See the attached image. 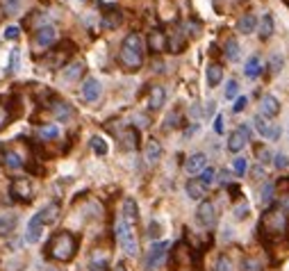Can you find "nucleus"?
<instances>
[{
	"label": "nucleus",
	"mask_w": 289,
	"mask_h": 271,
	"mask_svg": "<svg viewBox=\"0 0 289 271\" xmlns=\"http://www.w3.org/2000/svg\"><path fill=\"white\" fill-rule=\"evenodd\" d=\"M193 262V255H192V249L185 244H176V249L171 251V267L173 271L182 269V271H187L189 267H192Z\"/></svg>",
	"instance_id": "nucleus-7"
},
{
	"label": "nucleus",
	"mask_w": 289,
	"mask_h": 271,
	"mask_svg": "<svg viewBox=\"0 0 289 271\" xmlns=\"http://www.w3.org/2000/svg\"><path fill=\"white\" fill-rule=\"evenodd\" d=\"M257 233L262 237L264 244H278L289 235V214L283 207L273 205L262 214L260 223H257Z\"/></svg>",
	"instance_id": "nucleus-1"
},
{
	"label": "nucleus",
	"mask_w": 289,
	"mask_h": 271,
	"mask_svg": "<svg viewBox=\"0 0 289 271\" xmlns=\"http://www.w3.org/2000/svg\"><path fill=\"white\" fill-rule=\"evenodd\" d=\"M260 71H262V62H260V57L253 55L251 60L246 62V66H244V73H246L248 78H257L260 76Z\"/></svg>",
	"instance_id": "nucleus-33"
},
{
	"label": "nucleus",
	"mask_w": 289,
	"mask_h": 271,
	"mask_svg": "<svg viewBox=\"0 0 289 271\" xmlns=\"http://www.w3.org/2000/svg\"><path fill=\"white\" fill-rule=\"evenodd\" d=\"M18 37V27L16 25H9L5 30V39H16Z\"/></svg>",
	"instance_id": "nucleus-51"
},
{
	"label": "nucleus",
	"mask_w": 289,
	"mask_h": 271,
	"mask_svg": "<svg viewBox=\"0 0 289 271\" xmlns=\"http://www.w3.org/2000/svg\"><path fill=\"white\" fill-rule=\"evenodd\" d=\"M219 180H221V182H223V184H228V171H221Z\"/></svg>",
	"instance_id": "nucleus-57"
},
{
	"label": "nucleus",
	"mask_w": 289,
	"mask_h": 271,
	"mask_svg": "<svg viewBox=\"0 0 289 271\" xmlns=\"http://www.w3.org/2000/svg\"><path fill=\"white\" fill-rule=\"evenodd\" d=\"M2 164H5L9 171H18V169H23V160H21V155H18L16 151H5V153H2Z\"/></svg>",
	"instance_id": "nucleus-27"
},
{
	"label": "nucleus",
	"mask_w": 289,
	"mask_h": 271,
	"mask_svg": "<svg viewBox=\"0 0 289 271\" xmlns=\"http://www.w3.org/2000/svg\"><path fill=\"white\" fill-rule=\"evenodd\" d=\"M73 50H75L73 41H62L55 50H50L53 57H48V69H62V66L69 62L71 55H73Z\"/></svg>",
	"instance_id": "nucleus-6"
},
{
	"label": "nucleus",
	"mask_w": 289,
	"mask_h": 271,
	"mask_svg": "<svg viewBox=\"0 0 289 271\" xmlns=\"http://www.w3.org/2000/svg\"><path fill=\"white\" fill-rule=\"evenodd\" d=\"M246 107V96H239L235 98V105H232V112H241V109Z\"/></svg>",
	"instance_id": "nucleus-49"
},
{
	"label": "nucleus",
	"mask_w": 289,
	"mask_h": 271,
	"mask_svg": "<svg viewBox=\"0 0 289 271\" xmlns=\"http://www.w3.org/2000/svg\"><path fill=\"white\" fill-rule=\"evenodd\" d=\"M50 109H53L57 121H69L71 116H73V107H71L69 103H64V100H55V103L50 105Z\"/></svg>",
	"instance_id": "nucleus-24"
},
{
	"label": "nucleus",
	"mask_w": 289,
	"mask_h": 271,
	"mask_svg": "<svg viewBox=\"0 0 289 271\" xmlns=\"http://www.w3.org/2000/svg\"><path fill=\"white\" fill-rule=\"evenodd\" d=\"M146 160H148V164H155L157 160L162 158V146L157 139H148L146 141Z\"/></svg>",
	"instance_id": "nucleus-26"
},
{
	"label": "nucleus",
	"mask_w": 289,
	"mask_h": 271,
	"mask_svg": "<svg viewBox=\"0 0 289 271\" xmlns=\"http://www.w3.org/2000/svg\"><path fill=\"white\" fill-rule=\"evenodd\" d=\"M43 219H41V214H34L30 221H27V233H25V242L27 244H37L39 239H41V235H43Z\"/></svg>",
	"instance_id": "nucleus-13"
},
{
	"label": "nucleus",
	"mask_w": 289,
	"mask_h": 271,
	"mask_svg": "<svg viewBox=\"0 0 289 271\" xmlns=\"http://www.w3.org/2000/svg\"><path fill=\"white\" fill-rule=\"evenodd\" d=\"M221 80H223V66H221V64H209L207 66V85H209V87H216Z\"/></svg>",
	"instance_id": "nucleus-30"
},
{
	"label": "nucleus",
	"mask_w": 289,
	"mask_h": 271,
	"mask_svg": "<svg viewBox=\"0 0 289 271\" xmlns=\"http://www.w3.org/2000/svg\"><path fill=\"white\" fill-rule=\"evenodd\" d=\"M260 260H253V258H248V260H244V271H260Z\"/></svg>",
	"instance_id": "nucleus-46"
},
{
	"label": "nucleus",
	"mask_w": 289,
	"mask_h": 271,
	"mask_svg": "<svg viewBox=\"0 0 289 271\" xmlns=\"http://www.w3.org/2000/svg\"><path fill=\"white\" fill-rule=\"evenodd\" d=\"M214 271H235V269H232V260L228 258V255H221L219 260H216Z\"/></svg>",
	"instance_id": "nucleus-39"
},
{
	"label": "nucleus",
	"mask_w": 289,
	"mask_h": 271,
	"mask_svg": "<svg viewBox=\"0 0 289 271\" xmlns=\"http://www.w3.org/2000/svg\"><path fill=\"white\" fill-rule=\"evenodd\" d=\"M114 230H116V239H118V244H121V249L125 251V255L137 258V255H139V242H137V235H134V226L125 223L123 219L118 217Z\"/></svg>",
	"instance_id": "nucleus-4"
},
{
	"label": "nucleus",
	"mask_w": 289,
	"mask_h": 271,
	"mask_svg": "<svg viewBox=\"0 0 289 271\" xmlns=\"http://www.w3.org/2000/svg\"><path fill=\"white\" fill-rule=\"evenodd\" d=\"M200 182L205 184V187H207V184H212L216 180V169H212V167H205L203 171H200Z\"/></svg>",
	"instance_id": "nucleus-37"
},
{
	"label": "nucleus",
	"mask_w": 289,
	"mask_h": 271,
	"mask_svg": "<svg viewBox=\"0 0 289 271\" xmlns=\"http://www.w3.org/2000/svg\"><path fill=\"white\" fill-rule=\"evenodd\" d=\"M273 184H264V189H262V201L264 203H269V201H271V198H273Z\"/></svg>",
	"instance_id": "nucleus-50"
},
{
	"label": "nucleus",
	"mask_w": 289,
	"mask_h": 271,
	"mask_svg": "<svg viewBox=\"0 0 289 271\" xmlns=\"http://www.w3.org/2000/svg\"><path fill=\"white\" fill-rule=\"evenodd\" d=\"M59 212H62V207H59L57 201L48 203V205L43 207V210H39V214H41L43 219V226H50V223H55L59 219Z\"/></svg>",
	"instance_id": "nucleus-23"
},
{
	"label": "nucleus",
	"mask_w": 289,
	"mask_h": 271,
	"mask_svg": "<svg viewBox=\"0 0 289 271\" xmlns=\"http://www.w3.org/2000/svg\"><path fill=\"white\" fill-rule=\"evenodd\" d=\"M280 112V103L278 98L271 96V93H267V96L260 98V116H264V119H273V116H278Z\"/></svg>",
	"instance_id": "nucleus-16"
},
{
	"label": "nucleus",
	"mask_w": 289,
	"mask_h": 271,
	"mask_svg": "<svg viewBox=\"0 0 289 271\" xmlns=\"http://www.w3.org/2000/svg\"><path fill=\"white\" fill-rule=\"evenodd\" d=\"M225 130V116L223 114H216V119H214V132L216 135H223Z\"/></svg>",
	"instance_id": "nucleus-44"
},
{
	"label": "nucleus",
	"mask_w": 289,
	"mask_h": 271,
	"mask_svg": "<svg viewBox=\"0 0 289 271\" xmlns=\"http://www.w3.org/2000/svg\"><path fill=\"white\" fill-rule=\"evenodd\" d=\"M164 100H166V89L162 87V85L150 87V93H148V109H150V112H157V109H162Z\"/></svg>",
	"instance_id": "nucleus-17"
},
{
	"label": "nucleus",
	"mask_w": 289,
	"mask_h": 271,
	"mask_svg": "<svg viewBox=\"0 0 289 271\" xmlns=\"http://www.w3.org/2000/svg\"><path fill=\"white\" fill-rule=\"evenodd\" d=\"M178 121H180V114H178V112H171V114H169V116L164 119V130H173V128H178V125H180Z\"/></svg>",
	"instance_id": "nucleus-40"
},
{
	"label": "nucleus",
	"mask_w": 289,
	"mask_h": 271,
	"mask_svg": "<svg viewBox=\"0 0 289 271\" xmlns=\"http://www.w3.org/2000/svg\"><path fill=\"white\" fill-rule=\"evenodd\" d=\"M82 73H85V62H73V64L66 66L64 78H66L69 82H75L78 78H82Z\"/></svg>",
	"instance_id": "nucleus-31"
},
{
	"label": "nucleus",
	"mask_w": 289,
	"mask_h": 271,
	"mask_svg": "<svg viewBox=\"0 0 289 271\" xmlns=\"http://www.w3.org/2000/svg\"><path fill=\"white\" fill-rule=\"evenodd\" d=\"M118 62L125 71H139L144 64V41L137 32H130L121 41V53H118Z\"/></svg>",
	"instance_id": "nucleus-3"
},
{
	"label": "nucleus",
	"mask_w": 289,
	"mask_h": 271,
	"mask_svg": "<svg viewBox=\"0 0 289 271\" xmlns=\"http://www.w3.org/2000/svg\"><path fill=\"white\" fill-rule=\"evenodd\" d=\"M253 123H255L257 132H260L264 139H278V137H280V125L278 123H269V121L264 119V116H260V114L255 116Z\"/></svg>",
	"instance_id": "nucleus-15"
},
{
	"label": "nucleus",
	"mask_w": 289,
	"mask_h": 271,
	"mask_svg": "<svg viewBox=\"0 0 289 271\" xmlns=\"http://www.w3.org/2000/svg\"><path fill=\"white\" fill-rule=\"evenodd\" d=\"M273 162H276V167H278V169H289V158L285 155V153H278V155L273 158Z\"/></svg>",
	"instance_id": "nucleus-45"
},
{
	"label": "nucleus",
	"mask_w": 289,
	"mask_h": 271,
	"mask_svg": "<svg viewBox=\"0 0 289 271\" xmlns=\"http://www.w3.org/2000/svg\"><path fill=\"white\" fill-rule=\"evenodd\" d=\"M257 158H260V162H262V164H267V162H271V160H273V153L269 151L267 146H262V148H257Z\"/></svg>",
	"instance_id": "nucleus-41"
},
{
	"label": "nucleus",
	"mask_w": 289,
	"mask_h": 271,
	"mask_svg": "<svg viewBox=\"0 0 289 271\" xmlns=\"http://www.w3.org/2000/svg\"><path fill=\"white\" fill-rule=\"evenodd\" d=\"M57 135H59V128L55 123H46V125H41V128H39V137H41L43 141L57 139Z\"/></svg>",
	"instance_id": "nucleus-34"
},
{
	"label": "nucleus",
	"mask_w": 289,
	"mask_h": 271,
	"mask_svg": "<svg viewBox=\"0 0 289 271\" xmlns=\"http://www.w3.org/2000/svg\"><path fill=\"white\" fill-rule=\"evenodd\" d=\"M196 221L200 223L203 228H214L216 223V207L212 201H203L196 210Z\"/></svg>",
	"instance_id": "nucleus-9"
},
{
	"label": "nucleus",
	"mask_w": 289,
	"mask_h": 271,
	"mask_svg": "<svg viewBox=\"0 0 289 271\" xmlns=\"http://www.w3.org/2000/svg\"><path fill=\"white\" fill-rule=\"evenodd\" d=\"M166 255H169V242H155V244L148 249L144 260V269L146 271H157L162 265H164Z\"/></svg>",
	"instance_id": "nucleus-5"
},
{
	"label": "nucleus",
	"mask_w": 289,
	"mask_h": 271,
	"mask_svg": "<svg viewBox=\"0 0 289 271\" xmlns=\"http://www.w3.org/2000/svg\"><path fill=\"white\" fill-rule=\"evenodd\" d=\"M18 57H21V53H18V50H14V53H11V57H9V71H14V73L18 71Z\"/></svg>",
	"instance_id": "nucleus-48"
},
{
	"label": "nucleus",
	"mask_w": 289,
	"mask_h": 271,
	"mask_svg": "<svg viewBox=\"0 0 289 271\" xmlns=\"http://www.w3.org/2000/svg\"><path fill=\"white\" fill-rule=\"evenodd\" d=\"M123 148H128V151L139 148V132H137V128H125V132H123Z\"/></svg>",
	"instance_id": "nucleus-29"
},
{
	"label": "nucleus",
	"mask_w": 289,
	"mask_h": 271,
	"mask_svg": "<svg viewBox=\"0 0 289 271\" xmlns=\"http://www.w3.org/2000/svg\"><path fill=\"white\" fill-rule=\"evenodd\" d=\"M9 191H11V198H16V201H21V203L32 201V184H30L27 178H16L11 182Z\"/></svg>",
	"instance_id": "nucleus-8"
},
{
	"label": "nucleus",
	"mask_w": 289,
	"mask_h": 271,
	"mask_svg": "<svg viewBox=\"0 0 289 271\" xmlns=\"http://www.w3.org/2000/svg\"><path fill=\"white\" fill-rule=\"evenodd\" d=\"M248 137H251V130H248L246 125H241V128H237L235 132H232L230 137H228V151L232 153H239L241 148L248 144Z\"/></svg>",
	"instance_id": "nucleus-12"
},
{
	"label": "nucleus",
	"mask_w": 289,
	"mask_h": 271,
	"mask_svg": "<svg viewBox=\"0 0 289 271\" xmlns=\"http://www.w3.org/2000/svg\"><path fill=\"white\" fill-rule=\"evenodd\" d=\"M114 271H128V269H125V265H123V262H118V265L114 267Z\"/></svg>",
	"instance_id": "nucleus-58"
},
{
	"label": "nucleus",
	"mask_w": 289,
	"mask_h": 271,
	"mask_svg": "<svg viewBox=\"0 0 289 271\" xmlns=\"http://www.w3.org/2000/svg\"><path fill=\"white\" fill-rule=\"evenodd\" d=\"M16 223H18L16 214H2V217H0V237H5V235L14 233Z\"/></svg>",
	"instance_id": "nucleus-28"
},
{
	"label": "nucleus",
	"mask_w": 289,
	"mask_h": 271,
	"mask_svg": "<svg viewBox=\"0 0 289 271\" xmlns=\"http://www.w3.org/2000/svg\"><path fill=\"white\" fill-rule=\"evenodd\" d=\"M91 148L96 155H107V144L102 137H91Z\"/></svg>",
	"instance_id": "nucleus-36"
},
{
	"label": "nucleus",
	"mask_w": 289,
	"mask_h": 271,
	"mask_svg": "<svg viewBox=\"0 0 289 271\" xmlns=\"http://www.w3.org/2000/svg\"><path fill=\"white\" fill-rule=\"evenodd\" d=\"M255 25H257V18L253 16V14H244V16L239 18V32L241 34L255 32Z\"/></svg>",
	"instance_id": "nucleus-32"
},
{
	"label": "nucleus",
	"mask_w": 289,
	"mask_h": 271,
	"mask_svg": "<svg viewBox=\"0 0 289 271\" xmlns=\"http://www.w3.org/2000/svg\"><path fill=\"white\" fill-rule=\"evenodd\" d=\"M280 66H283V60L273 55V57H271V71H273V73H278V71H280Z\"/></svg>",
	"instance_id": "nucleus-52"
},
{
	"label": "nucleus",
	"mask_w": 289,
	"mask_h": 271,
	"mask_svg": "<svg viewBox=\"0 0 289 271\" xmlns=\"http://www.w3.org/2000/svg\"><path fill=\"white\" fill-rule=\"evenodd\" d=\"M257 34H260V39L262 41H267V39L273 37V32H276V23H273V16L271 14H264L262 18H260V23H257Z\"/></svg>",
	"instance_id": "nucleus-19"
},
{
	"label": "nucleus",
	"mask_w": 289,
	"mask_h": 271,
	"mask_svg": "<svg viewBox=\"0 0 289 271\" xmlns=\"http://www.w3.org/2000/svg\"><path fill=\"white\" fill-rule=\"evenodd\" d=\"M57 39V27L55 25H41L34 32V44L41 46V48H50V44H55Z\"/></svg>",
	"instance_id": "nucleus-14"
},
{
	"label": "nucleus",
	"mask_w": 289,
	"mask_h": 271,
	"mask_svg": "<svg viewBox=\"0 0 289 271\" xmlns=\"http://www.w3.org/2000/svg\"><path fill=\"white\" fill-rule=\"evenodd\" d=\"M185 46H187V37H185L180 30H178V32L166 34V48L171 50V53H182Z\"/></svg>",
	"instance_id": "nucleus-21"
},
{
	"label": "nucleus",
	"mask_w": 289,
	"mask_h": 271,
	"mask_svg": "<svg viewBox=\"0 0 289 271\" xmlns=\"http://www.w3.org/2000/svg\"><path fill=\"white\" fill-rule=\"evenodd\" d=\"M123 23V11L118 9L116 5H102V27L114 30Z\"/></svg>",
	"instance_id": "nucleus-11"
},
{
	"label": "nucleus",
	"mask_w": 289,
	"mask_h": 271,
	"mask_svg": "<svg viewBox=\"0 0 289 271\" xmlns=\"http://www.w3.org/2000/svg\"><path fill=\"white\" fill-rule=\"evenodd\" d=\"M246 169H248V162H246V158H235V162H232V171H235L237 176H244L246 174Z\"/></svg>",
	"instance_id": "nucleus-38"
},
{
	"label": "nucleus",
	"mask_w": 289,
	"mask_h": 271,
	"mask_svg": "<svg viewBox=\"0 0 289 271\" xmlns=\"http://www.w3.org/2000/svg\"><path fill=\"white\" fill-rule=\"evenodd\" d=\"M276 189H278V194H289V176H285V178H278V182H276Z\"/></svg>",
	"instance_id": "nucleus-43"
},
{
	"label": "nucleus",
	"mask_w": 289,
	"mask_h": 271,
	"mask_svg": "<svg viewBox=\"0 0 289 271\" xmlns=\"http://www.w3.org/2000/svg\"><path fill=\"white\" fill-rule=\"evenodd\" d=\"M225 57L230 62H235L237 57H239V46H237L235 39H228V41H225Z\"/></svg>",
	"instance_id": "nucleus-35"
},
{
	"label": "nucleus",
	"mask_w": 289,
	"mask_h": 271,
	"mask_svg": "<svg viewBox=\"0 0 289 271\" xmlns=\"http://www.w3.org/2000/svg\"><path fill=\"white\" fill-rule=\"evenodd\" d=\"M78 246H80V239L75 233H69V230H59L55 233L53 237L48 239V244H46V253L48 258L57 262H69L73 260V255L78 253Z\"/></svg>",
	"instance_id": "nucleus-2"
},
{
	"label": "nucleus",
	"mask_w": 289,
	"mask_h": 271,
	"mask_svg": "<svg viewBox=\"0 0 289 271\" xmlns=\"http://www.w3.org/2000/svg\"><path fill=\"white\" fill-rule=\"evenodd\" d=\"M251 174H253V178H257V180H262L264 176H267L262 167H253V169H251Z\"/></svg>",
	"instance_id": "nucleus-53"
},
{
	"label": "nucleus",
	"mask_w": 289,
	"mask_h": 271,
	"mask_svg": "<svg viewBox=\"0 0 289 271\" xmlns=\"http://www.w3.org/2000/svg\"><path fill=\"white\" fill-rule=\"evenodd\" d=\"M185 191H187L189 198H193V201H203L205 198V184L200 182V180H189L187 187H185Z\"/></svg>",
	"instance_id": "nucleus-25"
},
{
	"label": "nucleus",
	"mask_w": 289,
	"mask_h": 271,
	"mask_svg": "<svg viewBox=\"0 0 289 271\" xmlns=\"http://www.w3.org/2000/svg\"><path fill=\"white\" fill-rule=\"evenodd\" d=\"M16 7H18V0H9V2H7V9H16Z\"/></svg>",
	"instance_id": "nucleus-56"
},
{
	"label": "nucleus",
	"mask_w": 289,
	"mask_h": 271,
	"mask_svg": "<svg viewBox=\"0 0 289 271\" xmlns=\"http://www.w3.org/2000/svg\"><path fill=\"white\" fill-rule=\"evenodd\" d=\"M285 2H287V5H289V0H285Z\"/></svg>",
	"instance_id": "nucleus-59"
},
{
	"label": "nucleus",
	"mask_w": 289,
	"mask_h": 271,
	"mask_svg": "<svg viewBox=\"0 0 289 271\" xmlns=\"http://www.w3.org/2000/svg\"><path fill=\"white\" fill-rule=\"evenodd\" d=\"M100 93H102V87H100V82H98L96 78H87V80L82 82V87H80L82 100H87V103H96L98 98H100Z\"/></svg>",
	"instance_id": "nucleus-10"
},
{
	"label": "nucleus",
	"mask_w": 289,
	"mask_h": 271,
	"mask_svg": "<svg viewBox=\"0 0 289 271\" xmlns=\"http://www.w3.org/2000/svg\"><path fill=\"white\" fill-rule=\"evenodd\" d=\"M148 48H150V53H162V50H166V34L160 32V30H150Z\"/></svg>",
	"instance_id": "nucleus-22"
},
{
	"label": "nucleus",
	"mask_w": 289,
	"mask_h": 271,
	"mask_svg": "<svg viewBox=\"0 0 289 271\" xmlns=\"http://www.w3.org/2000/svg\"><path fill=\"white\" fill-rule=\"evenodd\" d=\"M121 219H123L125 223H130V226H134V223H137V219H139V210H137V203H134V198H125V201H123Z\"/></svg>",
	"instance_id": "nucleus-20"
},
{
	"label": "nucleus",
	"mask_w": 289,
	"mask_h": 271,
	"mask_svg": "<svg viewBox=\"0 0 289 271\" xmlns=\"http://www.w3.org/2000/svg\"><path fill=\"white\" fill-rule=\"evenodd\" d=\"M248 217V203H241L235 207V219H246Z\"/></svg>",
	"instance_id": "nucleus-47"
},
{
	"label": "nucleus",
	"mask_w": 289,
	"mask_h": 271,
	"mask_svg": "<svg viewBox=\"0 0 289 271\" xmlns=\"http://www.w3.org/2000/svg\"><path fill=\"white\" fill-rule=\"evenodd\" d=\"M228 191H230V196H232V198H239V194H241L239 184H228Z\"/></svg>",
	"instance_id": "nucleus-54"
},
{
	"label": "nucleus",
	"mask_w": 289,
	"mask_h": 271,
	"mask_svg": "<svg viewBox=\"0 0 289 271\" xmlns=\"http://www.w3.org/2000/svg\"><path fill=\"white\" fill-rule=\"evenodd\" d=\"M205 167H207V155H205V153H193L192 158H187V162H185V171L192 176L200 174Z\"/></svg>",
	"instance_id": "nucleus-18"
},
{
	"label": "nucleus",
	"mask_w": 289,
	"mask_h": 271,
	"mask_svg": "<svg viewBox=\"0 0 289 271\" xmlns=\"http://www.w3.org/2000/svg\"><path fill=\"white\" fill-rule=\"evenodd\" d=\"M237 91H239V85H237V80H228V85H225V98H235Z\"/></svg>",
	"instance_id": "nucleus-42"
},
{
	"label": "nucleus",
	"mask_w": 289,
	"mask_h": 271,
	"mask_svg": "<svg viewBox=\"0 0 289 271\" xmlns=\"http://www.w3.org/2000/svg\"><path fill=\"white\" fill-rule=\"evenodd\" d=\"M212 109H214V103H205V116H209Z\"/></svg>",
	"instance_id": "nucleus-55"
}]
</instances>
